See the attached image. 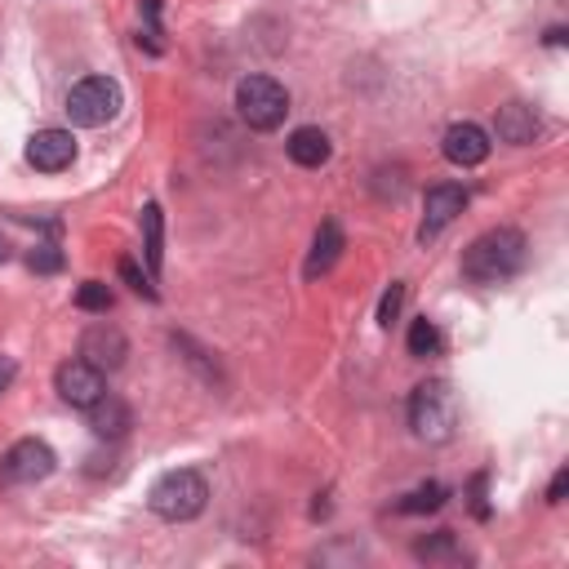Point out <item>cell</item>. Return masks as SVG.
<instances>
[{
    "instance_id": "6da1fadb",
    "label": "cell",
    "mask_w": 569,
    "mask_h": 569,
    "mask_svg": "<svg viewBox=\"0 0 569 569\" xmlns=\"http://www.w3.org/2000/svg\"><path fill=\"white\" fill-rule=\"evenodd\" d=\"M525 267V236L516 227H493L476 236L462 253V276L476 284H502Z\"/></svg>"
},
{
    "instance_id": "7a4b0ae2",
    "label": "cell",
    "mask_w": 569,
    "mask_h": 569,
    "mask_svg": "<svg viewBox=\"0 0 569 569\" xmlns=\"http://www.w3.org/2000/svg\"><path fill=\"white\" fill-rule=\"evenodd\" d=\"M204 502H209V485H204V476L200 471H191V467H178V471H164L156 485H151V493H147V507L160 516V520H196L200 511H204Z\"/></svg>"
},
{
    "instance_id": "3957f363",
    "label": "cell",
    "mask_w": 569,
    "mask_h": 569,
    "mask_svg": "<svg viewBox=\"0 0 569 569\" xmlns=\"http://www.w3.org/2000/svg\"><path fill=\"white\" fill-rule=\"evenodd\" d=\"M409 427H413L418 440L445 445L453 436V427H458V400H453V391L445 382L413 387V396H409Z\"/></svg>"
},
{
    "instance_id": "277c9868",
    "label": "cell",
    "mask_w": 569,
    "mask_h": 569,
    "mask_svg": "<svg viewBox=\"0 0 569 569\" xmlns=\"http://www.w3.org/2000/svg\"><path fill=\"white\" fill-rule=\"evenodd\" d=\"M236 111H240V120L249 129H262L267 133V129H276L289 116V93L271 76H244L236 84Z\"/></svg>"
},
{
    "instance_id": "5b68a950",
    "label": "cell",
    "mask_w": 569,
    "mask_h": 569,
    "mask_svg": "<svg viewBox=\"0 0 569 569\" xmlns=\"http://www.w3.org/2000/svg\"><path fill=\"white\" fill-rule=\"evenodd\" d=\"M116 111H120V84L107 80V76H84V80L71 84V93H67V116H71V124H80V129H98V124H107Z\"/></svg>"
},
{
    "instance_id": "8992f818",
    "label": "cell",
    "mask_w": 569,
    "mask_h": 569,
    "mask_svg": "<svg viewBox=\"0 0 569 569\" xmlns=\"http://www.w3.org/2000/svg\"><path fill=\"white\" fill-rule=\"evenodd\" d=\"M53 467H58L53 449H49L44 440H36V436L13 440V445L0 453V480H4V485H36V480L53 476Z\"/></svg>"
},
{
    "instance_id": "52a82bcc",
    "label": "cell",
    "mask_w": 569,
    "mask_h": 569,
    "mask_svg": "<svg viewBox=\"0 0 569 569\" xmlns=\"http://www.w3.org/2000/svg\"><path fill=\"white\" fill-rule=\"evenodd\" d=\"M53 387H58V396L71 405V409H89L102 391H107V382H102V369H93L89 360H62L58 365V373H53Z\"/></svg>"
},
{
    "instance_id": "ba28073f",
    "label": "cell",
    "mask_w": 569,
    "mask_h": 569,
    "mask_svg": "<svg viewBox=\"0 0 569 569\" xmlns=\"http://www.w3.org/2000/svg\"><path fill=\"white\" fill-rule=\"evenodd\" d=\"M467 209V191L458 182H436L427 187V204H422V227H418V240L427 244L431 236H440L458 213Z\"/></svg>"
},
{
    "instance_id": "9c48e42d",
    "label": "cell",
    "mask_w": 569,
    "mask_h": 569,
    "mask_svg": "<svg viewBox=\"0 0 569 569\" xmlns=\"http://www.w3.org/2000/svg\"><path fill=\"white\" fill-rule=\"evenodd\" d=\"M124 356H129V342H124V333L116 329V325H89L84 333H80V360H89L93 369H102V373H111V369H120L124 365Z\"/></svg>"
},
{
    "instance_id": "30bf717a",
    "label": "cell",
    "mask_w": 569,
    "mask_h": 569,
    "mask_svg": "<svg viewBox=\"0 0 569 569\" xmlns=\"http://www.w3.org/2000/svg\"><path fill=\"white\" fill-rule=\"evenodd\" d=\"M440 151H445V160H449V164L471 169V164H480V160L489 156V133H485L480 124H471V120H458V124H449V129H445Z\"/></svg>"
},
{
    "instance_id": "8fae6325",
    "label": "cell",
    "mask_w": 569,
    "mask_h": 569,
    "mask_svg": "<svg viewBox=\"0 0 569 569\" xmlns=\"http://www.w3.org/2000/svg\"><path fill=\"white\" fill-rule=\"evenodd\" d=\"M27 160H31L40 173H58V169H67V164L76 160V138H71L67 129H40V133H31V142H27Z\"/></svg>"
},
{
    "instance_id": "7c38bea8",
    "label": "cell",
    "mask_w": 569,
    "mask_h": 569,
    "mask_svg": "<svg viewBox=\"0 0 569 569\" xmlns=\"http://www.w3.org/2000/svg\"><path fill=\"white\" fill-rule=\"evenodd\" d=\"M493 129H498V142L529 147L533 133H538V116H533V107H525V102H502L498 116H493Z\"/></svg>"
},
{
    "instance_id": "4fadbf2b",
    "label": "cell",
    "mask_w": 569,
    "mask_h": 569,
    "mask_svg": "<svg viewBox=\"0 0 569 569\" xmlns=\"http://www.w3.org/2000/svg\"><path fill=\"white\" fill-rule=\"evenodd\" d=\"M89 427H93V436H107V440H120L129 427H133V413H129V405L120 400V396H111V391H102L93 405H89Z\"/></svg>"
},
{
    "instance_id": "5bb4252c",
    "label": "cell",
    "mask_w": 569,
    "mask_h": 569,
    "mask_svg": "<svg viewBox=\"0 0 569 569\" xmlns=\"http://www.w3.org/2000/svg\"><path fill=\"white\" fill-rule=\"evenodd\" d=\"M284 151H289V160L293 164H302V169H320L325 160H329V133L325 129H316V124H302V129H293L289 133V142H284Z\"/></svg>"
},
{
    "instance_id": "9a60e30c",
    "label": "cell",
    "mask_w": 569,
    "mask_h": 569,
    "mask_svg": "<svg viewBox=\"0 0 569 569\" xmlns=\"http://www.w3.org/2000/svg\"><path fill=\"white\" fill-rule=\"evenodd\" d=\"M338 253H342V227L329 218V222H320V231H316V240H311V253H307L302 276H307V280L325 276V271L338 262Z\"/></svg>"
},
{
    "instance_id": "2e32d148",
    "label": "cell",
    "mask_w": 569,
    "mask_h": 569,
    "mask_svg": "<svg viewBox=\"0 0 569 569\" xmlns=\"http://www.w3.org/2000/svg\"><path fill=\"white\" fill-rule=\"evenodd\" d=\"M142 258H147V271L151 280L160 276V258H164V218H160V204H142Z\"/></svg>"
},
{
    "instance_id": "e0dca14e",
    "label": "cell",
    "mask_w": 569,
    "mask_h": 569,
    "mask_svg": "<svg viewBox=\"0 0 569 569\" xmlns=\"http://www.w3.org/2000/svg\"><path fill=\"white\" fill-rule=\"evenodd\" d=\"M440 329H436V320H427V316H418L413 325H409V356H418V360H427V356H436L440 351Z\"/></svg>"
},
{
    "instance_id": "ac0fdd59",
    "label": "cell",
    "mask_w": 569,
    "mask_h": 569,
    "mask_svg": "<svg viewBox=\"0 0 569 569\" xmlns=\"http://www.w3.org/2000/svg\"><path fill=\"white\" fill-rule=\"evenodd\" d=\"M76 307H80V311H111V289H107L102 280H84V284L76 289Z\"/></svg>"
},
{
    "instance_id": "d6986e66",
    "label": "cell",
    "mask_w": 569,
    "mask_h": 569,
    "mask_svg": "<svg viewBox=\"0 0 569 569\" xmlns=\"http://www.w3.org/2000/svg\"><path fill=\"white\" fill-rule=\"evenodd\" d=\"M445 502V489L440 485H422V489H413L405 502H400V511H436Z\"/></svg>"
},
{
    "instance_id": "ffe728a7",
    "label": "cell",
    "mask_w": 569,
    "mask_h": 569,
    "mask_svg": "<svg viewBox=\"0 0 569 569\" xmlns=\"http://www.w3.org/2000/svg\"><path fill=\"white\" fill-rule=\"evenodd\" d=\"M400 302H405V284H400V280H391V289H387V293H382V302H378V325H382V329L400 316Z\"/></svg>"
},
{
    "instance_id": "44dd1931",
    "label": "cell",
    "mask_w": 569,
    "mask_h": 569,
    "mask_svg": "<svg viewBox=\"0 0 569 569\" xmlns=\"http://www.w3.org/2000/svg\"><path fill=\"white\" fill-rule=\"evenodd\" d=\"M27 262H31V271H58L62 267V253H58V244H36V253Z\"/></svg>"
},
{
    "instance_id": "7402d4cb",
    "label": "cell",
    "mask_w": 569,
    "mask_h": 569,
    "mask_svg": "<svg viewBox=\"0 0 569 569\" xmlns=\"http://www.w3.org/2000/svg\"><path fill=\"white\" fill-rule=\"evenodd\" d=\"M120 276L138 289V293H147V298H156V289H151V276H142L138 267H133V258H120Z\"/></svg>"
},
{
    "instance_id": "603a6c76",
    "label": "cell",
    "mask_w": 569,
    "mask_h": 569,
    "mask_svg": "<svg viewBox=\"0 0 569 569\" xmlns=\"http://www.w3.org/2000/svg\"><path fill=\"white\" fill-rule=\"evenodd\" d=\"M565 489H569V467H560L551 476V489H547V502H565Z\"/></svg>"
},
{
    "instance_id": "cb8c5ba5",
    "label": "cell",
    "mask_w": 569,
    "mask_h": 569,
    "mask_svg": "<svg viewBox=\"0 0 569 569\" xmlns=\"http://www.w3.org/2000/svg\"><path fill=\"white\" fill-rule=\"evenodd\" d=\"M13 373H18V365H13L9 356H0V391H4L9 382H13Z\"/></svg>"
},
{
    "instance_id": "d4e9b609",
    "label": "cell",
    "mask_w": 569,
    "mask_h": 569,
    "mask_svg": "<svg viewBox=\"0 0 569 569\" xmlns=\"http://www.w3.org/2000/svg\"><path fill=\"white\" fill-rule=\"evenodd\" d=\"M4 258H9V244H4V236H0V262H4Z\"/></svg>"
}]
</instances>
